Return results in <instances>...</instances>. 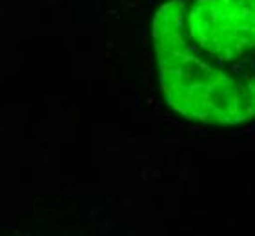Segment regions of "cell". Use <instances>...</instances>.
<instances>
[{
    "label": "cell",
    "mask_w": 255,
    "mask_h": 236,
    "mask_svg": "<svg viewBox=\"0 0 255 236\" xmlns=\"http://www.w3.org/2000/svg\"><path fill=\"white\" fill-rule=\"evenodd\" d=\"M186 0H170L151 24L166 102L190 120L235 126L255 116V71L212 58L191 40Z\"/></svg>",
    "instance_id": "cell-1"
},
{
    "label": "cell",
    "mask_w": 255,
    "mask_h": 236,
    "mask_svg": "<svg viewBox=\"0 0 255 236\" xmlns=\"http://www.w3.org/2000/svg\"><path fill=\"white\" fill-rule=\"evenodd\" d=\"M188 33L212 58L239 66L255 51V0L188 2Z\"/></svg>",
    "instance_id": "cell-2"
}]
</instances>
